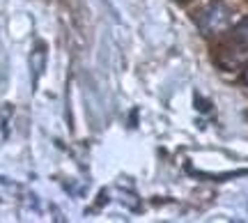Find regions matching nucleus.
<instances>
[{
  "label": "nucleus",
  "mask_w": 248,
  "mask_h": 223,
  "mask_svg": "<svg viewBox=\"0 0 248 223\" xmlns=\"http://www.w3.org/2000/svg\"><path fill=\"white\" fill-rule=\"evenodd\" d=\"M232 21V9L225 2H209L207 7H202L195 16V23L200 28L202 35H216L223 32L225 28L230 26Z\"/></svg>",
  "instance_id": "nucleus-1"
},
{
  "label": "nucleus",
  "mask_w": 248,
  "mask_h": 223,
  "mask_svg": "<svg viewBox=\"0 0 248 223\" xmlns=\"http://www.w3.org/2000/svg\"><path fill=\"white\" fill-rule=\"evenodd\" d=\"M230 42L237 51H248V16L241 18L237 26L232 28L230 32Z\"/></svg>",
  "instance_id": "nucleus-2"
},
{
  "label": "nucleus",
  "mask_w": 248,
  "mask_h": 223,
  "mask_svg": "<svg viewBox=\"0 0 248 223\" xmlns=\"http://www.w3.org/2000/svg\"><path fill=\"white\" fill-rule=\"evenodd\" d=\"M244 79H246V83H248V69H246V76H244Z\"/></svg>",
  "instance_id": "nucleus-3"
}]
</instances>
